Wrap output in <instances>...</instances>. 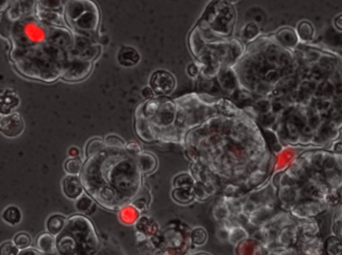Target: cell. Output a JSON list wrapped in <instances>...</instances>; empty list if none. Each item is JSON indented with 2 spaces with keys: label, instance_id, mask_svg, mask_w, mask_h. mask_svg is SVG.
I'll use <instances>...</instances> for the list:
<instances>
[{
  "label": "cell",
  "instance_id": "ac0fdd59",
  "mask_svg": "<svg viewBox=\"0 0 342 255\" xmlns=\"http://www.w3.org/2000/svg\"><path fill=\"white\" fill-rule=\"evenodd\" d=\"M6 18L14 23L17 22L18 20L23 18V13L21 11V8L19 6V3L17 0H14L8 7H7V12H6Z\"/></svg>",
  "mask_w": 342,
  "mask_h": 255
},
{
  "label": "cell",
  "instance_id": "e0dca14e",
  "mask_svg": "<svg viewBox=\"0 0 342 255\" xmlns=\"http://www.w3.org/2000/svg\"><path fill=\"white\" fill-rule=\"evenodd\" d=\"M83 160L80 157H70L64 163V171L66 174H76L78 175L82 166Z\"/></svg>",
  "mask_w": 342,
  "mask_h": 255
},
{
  "label": "cell",
  "instance_id": "4fadbf2b",
  "mask_svg": "<svg viewBox=\"0 0 342 255\" xmlns=\"http://www.w3.org/2000/svg\"><path fill=\"white\" fill-rule=\"evenodd\" d=\"M66 217L61 214H53L46 220V230L53 236H57L64 228Z\"/></svg>",
  "mask_w": 342,
  "mask_h": 255
},
{
  "label": "cell",
  "instance_id": "8fae6325",
  "mask_svg": "<svg viewBox=\"0 0 342 255\" xmlns=\"http://www.w3.org/2000/svg\"><path fill=\"white\" fill-rule=\"evenodd\" d=\"M36 249L43 254H52L56 251L55 236L48 232L41 233L36 238Z\"/></svg>",
  "mask_w": 342,
  "mask_h": 255
},
{
  "label": "cell",
  "instance_id": "603a6c76",
  "mask_svg": "<svg viewBox=\"0 0 342 255\" xmlns=\"http://www.w3.org/2000/svg\"><path fill=\"white\" fill-rule=\"evenodd\" d=\"M18 251L13 241H4L0 244V255H17Z\"/></svg>",
  "mask_w": 342,
  "mask_h": 255
},
{
  "label": "cell",
  "instance_id": "5b68a950",
  "mask_svg": "<svg viewBox=\"0 0 342 255\" xmlns=\"http://www.w3.org/2000/svg\"><path fill=\"white\" fill-rule=\"evenodd\" d=\"M152 91L158 95H169L176 88V79L167 71H155L150 79V86Z\"/></svg>",
  "mask_w": 342,
  "mask_h": 255
},
{
  "label": "cell",
  "instance_id": "7402d4cb",
  "mask_svg": "<svg viewBox=\"0 0 342 255\" xmlns=\"http://www.w3.org/2000/svg\"><path fill=\"white\" fill-rule=\"evenodd\" d=\"M17 1L23 13V17L33 15V12L36 8V0H17Z\"/></svg>",
  "mask_w": 342,
  "mask_h": 255
},
{
  "label": "cell",
  "instance_id": "30bf717a",
  "mask_svg": "<svg viewBox=\"0 0 342 255\" xmlns=\"http://www.w3.org/2000/svg\"><path fill=\"white\" fill-rule=\"evenodd\" d=\"M140 60V55L136 49L131 46H122L117 53V61L121 66L132 67Z\"/></svg>",
  "mask_w": 342,
  "mask_h": 255
},
{
  "label": "cell",
  "instance_id": "6da1fadb",
  "mask_svg": "<svg viewBox=\"0 0 342 255\" xmlns=\"http://www.w3.org/2000/svg\"><path fill=\"white\" fill-rule=\"evenodd\" d=\"M78 174L84 192L100 207L119 210L140 188L139 161L123 147L104 145L85 155Z\"/></svg>",
  "mask_w": 342,
  "mask_h": 255
},
{
  "label": "cell",
  "instance_id": "1f68e13d",
  "mask_svg": "<svg viewBox=\"0 0 342 255\" xmlns=\"http://www.w3.org/2000/svg\"><path fill=\"white\" fill-rule=\"evenodd\" d=\"M43 255H60V254L57 253V252H55V253H52V254H43Z\"/></svg>",
  "mask_w": 342,
  "mask_h": 255
},
{
  "label": "cell",
  "instance_id": "3957f363",
  "mask_svg": "<svg viewBox=\"0 0 342 255\" xmlns=\"http://www.w3.org/2000/svg\"><path fill=\"white\" fill-rule=\"evenodd\" d=\"M24 131V122L19 112L0 114V133L8 138L20 136Z\"/></svg>",
  "mask_w": 342,
  "mask_h": 255
},
{
  "label": "cell",
  "instance_id": "52a82bcc",
  "mask_svg": "<svg viewBox=\"0 0 342 255\" xmlns=\"http://www.w3.org/2000/svg\"><path fill=\"white\" fill-rule=\"evenodd\" d=\"M61 189L63 195L73 201L84 193L79 176L76 174H66L61 181Z\"/></svg>",
  "mask_w": 342,
  "mask_h": 255
},
{
  "label": "cell",
  "instance_id": "4316f807",
  "mask_svg": "<svg viewBox=\"0 0 342 255\" xmlns=\"http://www.w3.org/2000/svg\"><path fill=\"white\" fill-rule=\"evenodd\" d=\"M17 255H43V253H41L40 251H38L36 248L28 247V248L19 250Z\"/></svg>",
  "mask_w": 342,
  "mask_h": 255
},
{
  "label": "cell",
  "instance_id": "ffe728a7",
  "mask_svg": "<svg viewBox=\"0 0 342 255\" xmlns=\"http://www.w3.org/2000/svg\"><path fill=\"white\" fill-rule=\"evenodd\" d=\"M98 53H99V46L97 44H91L80 52L79 59L86 60V61H92L93 59L96 58Z\"/></svg>",
  "mask_w": 342,
  "mask_h": 255
},
{
  "label": "cell",
  "instance_id": "7c38bea8",
  "mask_svg": "<svg viewBox=\"0 0 342 255\" xmlns=\"http://www.w3.org/2000/svg\"><path fill=\"white\" fill-rule=\"evenodd\" d=\"M96 203L85 192L82 193L76 200H74L75 209L82 215L89 216L96 210Z\"/></svg>",
  "mask_w": 342,
  "mask_h": 255
},
{
  "label": "cell",
  "instance_id": "f546056e",
  "mask_svg": "<svg viewBox=\"0 0 342 255\" xmlns=\"http://www.w3.org/2000/svg\"><path fill=\"white\" fill-rule=\"evenodd\" d=\"M68 155L70 157H79V149L77 147H71L69 150H68Z\"/></svg>",
  "mask_w": 342,
  "mask_h": 255
},
{
  "label": "cell",
  "instance_id": "d4e9b609",
  "mask_svg": "<svg viewBox=\"0 0 342 255\" xmlns=\"http://www.w3.org/2000/svg\"><path fill=\"white\" fill-rule=\"evenodd\" d=\"M38 1L39 5L43 8L50 9V10H56L59 9L62 5L61 0H36Z\"/></svg>",
  "mask_w": 342,
  "mask_h": 255
},
{
  "label": "cell",
  "instance_id": "2e32d148",
  "mask_svg": "<svg viewBox=\"0 0 342 255\" xmlns=\"http://www.w3.org/2000/svg\"><path fill=\"white\" fill-rule=\"evenodd\" d=\"M296 31H297L296 35H297L298 39L303 41V42H308V41H311L313 39L314 29H313L311 23H309L307 21L300 22L297 26Z\"/></svg>",
  "mask_w": 342,
  "mask_h": 255
},
{
  "label": "cell",
  "instance_id": "277c9868",
  "mask_svg": "<svg viewBox=\"0 0 342 255\" xmlns=\"http://www.w3.org/2000/svg\"><path fill=\"white\" fill-rule=\"evenodd\" d=\"M92 64L91 61L82 59H74L68 61L62 71V77L66 81H79L88 76L90 73Z\"/></svg>",
  "mask_w": 342,
  "mask_h": 255
},
{
  "label": "cell",
  "instance_id": "83f0119b",
  "mask_svg": "<svg viewBox=\"0 0 342 255\" xmlns=\"http://www.w3.org/2000/svg\"><path fill=\"white\" fill-rule=\"evenodd\" d=\"M188 74L192 77H196L200 74V67L197 63H192L188 66Z\"/></svg>",
  "mask_w": 342,
  "mask_h": 255
},
{
  "label": "cell",
  "instance_id": "4dcf8cb0",
  "mask_svg": "<svg viewBox=\"0 0 342 255\" xmlns=\"http://www.w3.org/2000/svg\"><path fill=\"white\" fill-rule=\"evenodd\" d=\"M97 43L100 44V45H103V46L106 45L108 43V37L106 35H104V34L100 35L99 37H97Z\"/></svg>",
  "mask_w": 342,
  "mask_h": 255
},
{
  "label": "cell",
  "instance_id": "ba28073f",
  "mask_svg": "<svg viewBox=\"0 0 342 255\" xmlns=\"http://www.w3.org/2000/svg\"><path fill=\"white\" fill-rule=\"evenodd\" d=\"M98 22H99L98 9L86 11L74 21V27L75 30L95 33L98 27Z\"/></svg>",
  "mask_w": 342,
  "mask_h": 255
},
{
  "label": "cell",
  "instance_id": "484cf974",
  "mask_svg": "<svg viewBox=\"0 0 342 255\" xmlns=\"http://www.w3.org/2000/svg\"><path fill=\"white\" fill-rule=\"evenodd\" d=\"M104 143L108 146H116V147H123L125 143L123 142L122 139H120L117 135H107L104 138Z\"/></svg>",
  "mask_w": 342,
  "mask_h": 255
},
{
  "label": "cell",
  "instance_id": "f1b7e54d",
  "mask_svg": "<svg viewBox=\"0 0 342 255\" xmlns=\"http://www.w3.org/2000/svg\"><path fill=\"white\" fill-rule=\"evenodd\" d=\"M141 94H142V96H143L144 98H146V99H151V98H153V96H154V92H153L152 89H151L150 87H148V86L144 87V88L141 90Z\"/></svg>",
  "mask_w": 342,
  "mask_h": 255
},
{
  "label": "cell",
  "instance_id": "cb8c5ba5",
  "mask_svg": "<svg viewBox=\"0 0 342 255\" xmlns=\"http://www.w3.org/2000/svg\"><path fill=\"white\" fill-rule=\"evenodd\" d=\"M258 33H259V28L255 24L250 23L248 26L245 27V29L243 31V38L245 40L251 41V40H254L256 38Z\"/></svg>",
  "mask_w": 342,
  "mask_h": 255
},
{
  "label": "cell",
  "instance_id": "44dd1931",
  "mask_svg": "<svg viewBox=\"0 0 342 255\" xmlns=\"http://www.w3.org/2000/svg\"><path fill=\"white\" fill-rule=\"evenodd\" d=\"M119 210H120V213H119L120 221H122L123 223H130V222L134 221L135 216H136V212L133 209V207H131L129 205H125V206L121 207Z\"/></svg>",
  "mask_w": 342,
  "mask_h": 255
},
{
  "label": "cell",
  "instance_id": "9c48e42d",
  "mask_svg": "<svg viewBox=\"0 0 342 255\" xmlns=\"http://www.w3.org/2000/svg\"><path fill=\"white\" fill-rule=\"evenodd\" d=\"M36 9V16L37 19L49 26H55V27H64L66 24L65 18L58 12L50 9H46L43 7H37Z\"/></svg>",
  "mask_w": 342,
  "mask_h": 255
},
{
  "label": "cell",
  "instance_id": "5bb4252c",
  "mask_svg": "<svg viewBox=\"0 0 342 255\" xmlns=\"http://www.w3.org/2000/svg\"><path fill=\"white\" fill-rule=\"evenodd\" d=\"M1 218L4 222H6L9 225L15 226L20 223L22 219V214L20 209L17 206L10 205L7 206L1 213Z\"/></svg>",
  "mask_w": 342,
  "mask_h": 255
},
{
  "label": "cell",
  "instance_id": "9a60e30c",
  "mask_svg": "<svg viewBox=\"0 0 342 255\" xmlns=\"http://www.w3.org/2000/svg\"><path fill=\"white\" fill-rule=\"evenodd\" d=\"M19 100L15 94L6 93L0 95V114L12 112L18 106Z\"/></svg>",
  "mask_w": 342,
  "mask_h": 255
},
{
  "label": "cell",
  "instance_id": "8992f818",
  "mask_svg": "<svg viewBox=\"0 0 342 255\" xmlns=\"http://www.w3.org/2000/svg\"><path fill=\"white\" fill-rule=\"evenodd\" d=\"M92 10H97V7L90 0H68L65 6V18L67 22H74L84 12Z\"/></svg>",
  "mask_w": 342,
  "mask_h": 255
},
{
  "label": "cell",
  "instance_id": "7a4b0ae2",
  "mask_svg": "<svg viewBox=\"0 0 342 255\" xmlns=\"http://www.w3.org/2000/svg\"><path fill=\"white\" fill-rule=\"evenodd\" d=\"M55 243L60 255H94L99 239L91 220L76 214L66 218L64 228L55 236Z\"/></svg>",
  "mask_w": 342,
  "mask_h": 255
},
{
  "label": "cell",
  "instance_id": "d6986e66",
  "mask_svg": "<svg viewBox=\"0 0 342 255\" xmlns=\"http://www.w3.org/2000/svg\"><path fill=\"white\" fill-rule=\"evenodd\" d=\"M12 241H13V243L15 244V246L19 250H22V249L30 247L32 239H31V236L28 233H26V232H19V233H17L14 236Z\"/></svg>",
  "mask_w": 342,
  "mask_h": 255
}]
</instances>
